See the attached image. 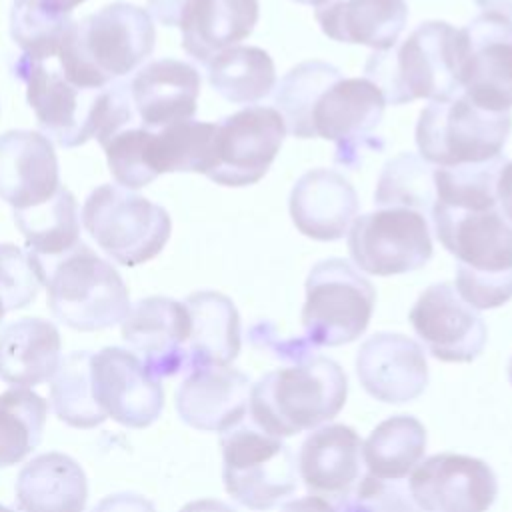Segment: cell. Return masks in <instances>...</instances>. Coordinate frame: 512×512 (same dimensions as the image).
<instances>
[{
  "label": "cell",
  "mask_w": 512,
  "mask_h": 512,
  "mask_svg": "<svg viewBox=\"0 0 512 512\" xmlns=\"http://www.w3.org/2000/svg\"><path fill=\"white\" fill-rule=\"evenodd\" d=\"M48 404L26 386L0 394V468L22 462L42 440Z\"/></svg>",
  "instance_id": "e575fe53"
},
{
  "label": "cell",
  "mask_w": 512,
  "mask_h": 512,
  "mask_svg": "<svg viewBox=\"0 0 512 512\" xmlns=\"http://www.w3.org/2000/svg\"><path fill=\"white\" fill-rule=\"evenodd\" d=\"M4 312H6V310H4V306H2V302H0V322H2V318H4Z\"/></svg>",
  "instance_id": "681fc988"
},
{
  "label": "cell",
  "mask_w": 512,
  "mask_h": 512,
  "mask_svg": "<svg viewBox=\"0 0 512 512\" xmlns=\"http://www.w3.org/2000/svg\"><path fill=\"white\" fill-rule=\"evenodd\" d=\"M342 72L324 60H306L290 68L274 90V108L282 114L286 132L294 138H314L312 108L328 84Z\"/></svg>",
  "instance_id": "836d02e7"
},
{
  "label": "cell",
  "mask_w": 512,
  "mask_h": 512,
  "mask_svg": "<svg viewBox=\"0 0 512 512\" xmlns=\"http://www.w3.org/2000/svg\"><path fill=\"white\" fill-rule=\"evenodd\" d=\"M42 274L36 260L14 244H0V302L6 312L26 308L38 296Z\"/></svg>",
  "instance_id": "ab89813d"
},
{
  "label": "cell",
  "mask_w": 512,
  "mask_h": 512,
  "mask_svg": "<svg viewBox=\"0 0 512 512\" xmlns=\"http://www.w3.org/2000/svg\"><path fill=\"white\" fill-rule=\"evenodd\" d=\"M188 0H148L150 14L164 26H178Z\"/></svg>",
  "instance_id": "7bdbcfd3"
},
{
  "label": "cell",
  "mask_w": 512,
  "mask_h": 512,
  "mask_svg": "<svg viewBox=\"0 0 512 512\" xmlns=\"http://www.w3.org/2000/svg\"><path fill=\"white\" fill-rule=\"evenodd\" d=\"M154 42L150 14L140 6L114 2L72 20L56 56L72 84L98 90L138 68L152 54Z\"/></svg>",
  "instance_id": "6da1fadb"
},
{
  "label": "cell",
  "mask_w": 512,
  "mask_h": 512,
  "mask_svg": "<svg viewBox=\"0 0 512 512\" xmlns=\"http://www.w3.org/2000/svg\"><path fill=\"white\" fill-rule=\"evenodd\" d=\"M60 186L52 140L34 130L0 136V198L12 208H28L50 198Z\"/></svg>",
  "instance_id": "603a6c76"
},
{
  "label": "cell",
  "mask_w": 512,
  "mask_h": 512,
  "mask_svg": "<svg viewBox=\"0 0 512 512\" xmlns=\"http://www.w3.org/2000/svg\"><path fill=\"white\" fill-rule=\"evenodd\" d=\"M454 288L476 310H492L512 298V272L478 274L456 268Z\"/></svg>",
  "instance_id": "b9f144b4"
},
{
  "label": "cell",
  "mask_w": 512,
  "mask_h": 512,
  "mask_svg": "<svg viewBox=\"0 0 512 512\" xmlns=\"http://www.w3.org/2000/svg\"><path fill=\"white\" fill-rule=\"evenodd\" d=\"M510 130V110H486L460 92L448 100H430L418 116L414 138L424 160L454 166L502 154Z\"/></svg>",
  "instance_id": "52a82bcc"
},
{
  "label": "cell",
  "mask_w": 512,
  "mask_h": 512,
  "mask_svg": "<svg viewBox=\"0 0 512 512\" xmlns=\"http://www.w3.org/2000/svg\"><path fill=\"white\" fill-rule=\"evenodd\" d=\"M302 328L312 346H342L360 338L372 318L376 290L344 258H324L304 282Z\"/></svg>",
  "instance_id": "ba28073f"
},
{
  "label": "cell",
  "mask_w": 512,
  "mask_h": 512,
  "mask_svg": "<svg viewBox=\"0 0 512 512\" xmlns=\"http://www.w3.org/2000/svg\"><path fill=\"white\" fill-rule=\"evenodd\" d=\"M414 502L410 492L406 494L400 480H384L362 474L354 488L336 504V510H410Z\"/></svg>",
  "instance_id": "60d3db41"
},
{
  "label": "cell",
  "mask_w": 512,
  "mask_h": 512,
  "mask_svg": "<svg viewBox=\"0 0 512 512\" xmlns=\"http://www.w3.org/2000/svg\"><path fill=\"white\" fill-rule=\"evenodd\" d=\"M508 380H510V384H512V356H510V360H508Z\"/></svg>",
  "instance_id": "c3c4849f"
},
{
  "label": "cell",
  "mask_w": 512,
  "mask_h": 512,
  "mask_svg": "<svg viewBox=\"0 0 512 512\" xmlns=\"http://www.w3.org/2000/svg\"><path fill=\"white\" fill-rule=\"evenodd\" d=\"M360 200L344 174L332 168L304 172L288 198L290 218L298 232L318 242L344 238L356 218Z\"/></svg>",
  "instance_id": "44dd1931"
},
{
  "label": "cell",
  "mask_w": 512,
  "mask_h": 512,
  "mask_svg": "<svg viewBox=\"0 0 512 512\" xmlns=\"http://www.w3.org/2000/svg\"><path fill=\"white\" fill-rule=\"evenodd\" d=\"M356 376L364 392L378 402H412L428 386L424 348L406 334L376 332L356 352Z\"/></svg>",
  "instance_id": "d6986e66"
},
{
  "label": "cell",
  "mask_w": 512,
  "mask_h": 512,
  "mask_svg": "<svg viewBox=\"0 0 512 512\" xmlns=\"http://www.w3.org/2000/svg\"><path fill=\"white\" fill-rule=\"evenodd\" d=\"M352 262L372 276L420 270L432 258V236L422 212L384 206L360 214L348 228Z\"/></svg>",
  "instance_id": "9c48e42d"
},
{
  "label": "cell",
  "mask_w": 512,
  "mask_h": 512,
  "mask_svg": "<svg viewBox=\"0 0 512 512\" xmlns=\"http://www.w3.org/2000/svg\"><path fill=\"white\" fill-rule=\"evenodd\" d=\"M282 114L272 106H246L216 124L214 162L206 176L222 186L256 184L270 170L286 138Z\"/></svg>",
  "instance_id": "8fae6325"
},
{
  "label": "cell",
  "mask_w": 512,
  "mask_h": 512,
  "mask_svg": "<svg viewBox=\"0 0 512 512\" xmlns=\"http://www.w3.org/2000/svg\"><path fill=\"white\" fill-rule=\"evenodd\" d=\"M346 396L348 378L342 366L314 352L258 378L250 388L248 410L260 430L288 438L330 422L344 408Z\"/></svg>",
  "instance_id": "7a4b0ae2"
},
{
  "label": "cell",
  "mask_w": 512,
  "mask_h": 512,
  "mask_svg": "<svg viewBox=\"0 0 512 512\" xmlns=\"http://www.w3.org/2000/svg\"><path fill=\"white\" fill-rule=\"evenodd\" d=\"M362 440L352 426H316L306 436L298 452V472L316 498L332 500L330 508L354 488L362 476Z\"/></svg>",
  "instance_id": "7402d4cb"
},
{
  "label": "cell",
  "mask_w": 512,
  "mask_h": 512,
  "mask_svg": "<svg viewBox=\"0 0 512 512\" xmlns=\"http://www.w3.org/2000/svg\"><path fill=\"white\" fill-rule=\"evenodd\" d=\"M36 2L58 14H72V10L80 6L84 0H36Z\"/></svg>",
  "instance_id": "bcb514c9"
},
{
  "label": "cell",
  "mask_w": 512,
  "mask_h": 512,
  "mask_svg": "<svg viewBox=\"0 0 512 512\" xmlns=\"http://www.w3.org/2000/svg\"><path fill=\"white\" fill-rule=\"evenodd\" d=\"M70 24V14L48 10L36 0H14L12 4L10 34L26 58L46 60L56 56Z\"/></svg>",
  "instance_id": "f35d334b"
},
{
  "label": "cell",
  "mask_w": 512,
  "mask_h": 512,
  "mask_svg": "<svg viewBox=\"0 0 512 512\" xmlns=\"http://www.w3.org/2000/svg\"><path fill=\"white\" fill-rule=\"evenodd\" d=\"M364 74L382 90L386 104L454 98L462 92L460 30L444 20H426L402 42L374 50Z\"/></svg>",
  "instance_id": "3957f363"
},
{
  "label": "cell",
  "mask_w": 512,
  "mask_h": 512,
  "mask_svg": "<svg viewBox=\"0 0 512 512\" xmlns=\"http://www.w3.org/2000/svg\"><path fill=\"white\" fill-rule=\"evenodd\" d=\"M296 4H304V6H318L322 0H292Z\"/></svg>",
  "instance_id": "7dc6e473"
},
{
  "label": "cell",
  "mask_w": 512,
  "mask_h": 512,
  "mask_svg": "<svg viewBox=\"0 0 512 512\" xmlns=\"http://www.w3.org/2000/svg\"><path fill=\"white\" fill-rule=\"evenodd\" d=\"M384 108V94L372 80L340 76L314 102L310 116L314 138L336 144V164L358 168L366 152L384 148L382 138L376 136Z\"/></svg>",
  "instance_id": "30bf717a"
},
{
  "label": "cell",
  "mask_w": 512,
  "mask_h": 512,
  "mask_svg": "<svg viewBox=\"0 0 512 512\" xmlns=\"http://www.w3.org/2000/svg\"><path fill=\"white\" fill-rule=\"evenodd\" d=\"M408 492L414 508L426 512H482L498 494L488 462L454 452L422 458L410 472Z\"/></svg>",
  "instance_id": "5bb4252c"
},
{
  "label": "cell",
  "mask_w": 512,
  "mask_h": 512,
  "mask_svg": "<svg viewBox=\"0 0 512 512\" xmlns=\"http://www.w3.org/2000/svg\"><path fill=\"white\" fill-rule=\"evenodd\" d=\"M220 448L224 488L240 506L268 510L294 494L298 462L280 436L238 422L220 432Z\"/></svg>",
  "instance_id": "8992f818"
},
{
  "label": "cell",
  "mask_w": 512,
  "mask_h": 512,
  "mask_svg": "<svg viewBox=\"0 0 512 512\" xmlns=\"http://www.w3.org/2000/svg\"><path fill=\"white\" fill-rule=\"evenodd\" d=\"M14 222L26 238V252L42 268L66 254L80 242L78 204L74 194L58 186L56 192L40 204L14 208Z\"/></svg>",
  "instance_id": "f546056e"
},
{
  "label": "cell",
  "mask_w": 512,
  "mask_h": 512,
  "mask_svg": "<svg viewBox=\"0 0 512 512\" xmlns=\"http://www.w3.org/2000/svg\"><path fill=\"white\" fill-rule=\"evenodd\" d=\"M258 0H188L182 16V48L208 64L218 52L246 40L258 22Z\"/></svg>",
  "instance_id": "484cf974"
},
{
  "label": "cell",
  "mask_w": 512,
  "mask_h": 512,
  "mask_svg": "<svg viewBox=\"0 0 512 512\" xmlns=\"http://www.w3.org/2000/svg\"><path fill=\"white\" fill-rule=\"evenodd\" d=\"M430 218L438 242L456 258V268L478 274L512 272V222L498 206L464 210L434 200Z\"/></svg>",
  "instance_id": "2e32d148"
},
{
  "label": "cell",
  "mask_w": 512,
  "mask_h": 512,
  "mask_svg": "<svg viewBox=\"0 0 512 512\" xmlns=\"http://www.w3.org/2000/svg\"><path fill=\"white\" fill-rule=\"evenodd\" d=\"M60 332L44 318H18L0 328V380L12 386L48 382L60 364Z\"/></svg>",
  "instance_id": "4316f807"
},
{
  "label": "cell",
  "mask_w": 512,
  "mask_h": 512,
  "mask_svg": "<svg viewBox=\"0 0 512 512\" xmlns=\"http://www.w3.org/2000/svg\"><path fill=\"white\" fill-rule=\"evenodd\" d=\"M250 380L226 366H198L176 390V412L184 424L224 432L244 420L250 404Z\"/></svg>",
  "instance_id": "ffe728a7"
},
{
  "label": "cell",
  "mask_w": 512,
  "mask_h": 512,
  "mask_svg": "<svg viewBox=\"0 0 512 512\" xmlns=\"http://www.w3.org/2000/svg\"><path fill=\"white\" fill-rule=\"evenodd\" d=\"M504 162L506 156L498 154L482 162L434 166L436 202L464 210L498 206L496 182Z\"/></svg>",
  "instance_id": "8d00e7d4"
},
{
  "label": "cell",
  "mask_w": 512,
  "mask_h": 512,
  "mask_svg": "<svg viewBox=\"0 0 512 512\" xmlns=\"http://www.w3.org/2000/svg\"><path fill=\"white\" fill-rule=\"evenodd\" d=\"M92 392L100 408L126 428H146L160 418L164 390L140 358L120 346H106L90 358Z\"/></svg>",
  "instance_id": "e0dca14e"
},
{
  "label": "cell",
  "mask_w": 512,
  "mask_h": 512,
  "mask_svg": "<svg viewBox=\"0 0 512 512\" xmlns=\"http://www.w3.org/2000/svg\"><path fill=\"white\" fill-rule=\"evenodd\" d=\"M314 8L328 38L372 50L396 44L408 20L406 0H322Z\"/></svg>",
  "instance_id": "d4e9b609"
},
{
  "label": "cell",
  "mask_w": 512,
  "mask_h": 512,
  "mask_svg": "<svg viewBox=\"0 0 512 512\" xmlns=\"http://www.w3.org/2000/svg\"><path fill=\"white\" fill-rule=\"evenodd\" d=\"M128 86L136 116L148 128H162L196 114L200 74L188 62L176 58L148 62Z\"/></svg>",
  "instance_id": "cb8c5ba5"
},
{
  "label": "cell",
  "mask_w": 512,
  "mask_h": 512,
  "mask_svg": "<svg viewBox=\"0 0 512 512\" xmlns=\"http://www.w3.org/2000/svg\"><path fill=\"white\" fill-rule=\"evenodd\" d=\"M188 336V308L168 296L138 300L122 320L124 342L156 378L174 376L190 368Z\"/></svg>",
  "instance_id": "ac0fdd59"
},
{
  "label": "cell",
  "mask_w": 512,
  "mask_h": 512,
  "mask_svg": "<svg viewBox=\"0 0 512 512\" xmlns=\"http://www.w3.org/2000/svg\"><path fill=\"white\" fill-rule=\"evenodd\" d=\"M190 316L188 362L198 366H226L240 352V316L234 302L216 290H198L184 298Z\"/></svg>",
  "instance_id": "f1b7e54d"
},
{
  "label": "cell",
  "mask_w": 512,
  "mask_h": 512,
  "mask_svg": "<svg viewBox=\"0 0 512 512\" xmlns=\"http://www.w3.org/2000/svg\"><path fill=\"white\" fill-rule=\"evenodd\" d=\"M434 200V164L412 152H400L384 164L374 190L376 206L412 208L430 214Z\"/></svg>",
  "instance_id": "74e56055"
},
{
  "label": "cell",
  "mask_w": 512,
  "mask_h": 512,
  "mask_svg": "<svg viewBox=\"0 0 512 512\" xmlns=\"http://www.w3.org/2000/svg\"><path fill=\"white\" fill-rule=\"evenodd\" d=\"M90 358L92 352H72L50 378L52 410L72 428H94L108 418L92 392Z\"/></svg>",
  "instance_id": "d590c367"
},
{
  "label": "cell",
  "mask_w": 512,
  "mask_h": 512,
  "mask_svg": "<svg viewBox=\"0 0 512 512\" xmlns=\"http://www.w3.org/2000/svg\"><path fill=\"white\" fill-rule=\"evenodd\" d=\"M474 2L484 12H500L504 16H512V0H474Z\"/></svg>",
  "instance_id": "f6af8a7d"
},
{
  "label": "cell",
  "mask_w": 512,
  "mask_h": 512,
  "mask_svg": "<svg viewBox=\"0 0 512 512\" xmlns=\"http://www.w3.org/2000/svg\"><path fill=\"white\" fill-rule=\"evenodd\" d=\"M426 428L412 414L382 420L362 442V460L372 476L404 480L424 458Z\"/></svg>",
  "instance_id": "1f68e13d"
},
{
  "label": "cell",
  "mask_w": 512,
  "mask_h": 512,
  "mask_svg": "<svg viewBox=\"0 0 512 512\" xmlns=\"http://www.w3.org/2000/svg\"><path fill=\"white\" fill-rule=\"evenodd\" d=\"M88 482L80 464L62 452L34 456L16 480V508L32 512L84 510Z\"/></svg>",
  "instance_id": "83f0119b"
},
{
  "label": "cell",
  "mask_w": 512,
  "mask_h": 512,
  "mask_svg": "<svg viewBox=\"0 0 512 512\" xmlns=\"http://www.w3.org/2000/svg\"><path fill=\"white\" fill-rule=\"evenodd\" d=\"M210 86L228 102L254 104L276 86L272 56L258 46H230L208 64Z\"/></svg>",
  "instance_id": "d6a6232c"
},
{
  "label": "cell",
  "mask_w": 512,
  "mask_h": 512,
  "mask_svg": "<svg viewBox=\"0 0 512 512\" xmlns=\"http://www.w3.org/2000/svg\"><path fill=\"white\" fill-rule=\"evenodd\" d=\"M408 318L426 350L440 362H472L488 340L484 318L450 282L430 284L410 308Z\"/></svg>",
  "instance_id": "9a60e30c"
},
{
  "label": "cell",
  "mask_w": 512,
  "mask_h": 512,
  "mask_svg": "<svg viewBox=\"0 0 512 512\" xmlns=\"http://www.w3.org/2000/svg\"><path fill=\"white\" fill-rule=\"evenodd\" d=\"M14 74L26 84L28 104L44 136L62 148L82 146L94 138L92 112L100 88H80L60 68H50L44 60L26 56L18 58Z\"/></svg>",
  "instance_id": "4fadbf2b"
},
{
  "label": "cell",
  "mask_w": 512,
  "mask_h": 512,
  "mask_svg": "<svg viewBox=\"0 0 512 512\" xmlns=\"http://www.w3.org/2000/svg\"><path fill=\"white\" fill-rule=\"evenodd\" d=\"M82 224L106 256L122 266L152 260L172 232L170 214L160 204L118 184H102L88 194Z\"/></svg>",
  "instance_id": "5b68a950"
},
{
  "label": "cell",
  "mask_w": 512,
  "mask_h": 512,
  "mask_svg": "<svg viewBox=\"0 0 512 512\" xmlns=\"http://www.w3.org/2000/svg\"><path fill=\"white\" fill-rule=\"evenodd\" d=\"M42 284L54 318L80 332L110 328L130 312L122 276L82 240L42 268Z\"/></svg>",
  "instance_id": "277c9868"
},
{
  "label": "cell",
  "mask_w": 512,
  "mask_h": 512,
  "mask_svg": "<svg viewBox=\"0 0 512 512\" xmlns=\"http://www.w3.org/2000/svg\"><path fill=\"white\" fill-rule=\"evenodd\" d=\"M214 136V122L192 118L148 128L144 156L152 176L158 178L164 172L206 174L214 162Z\"/></svg>",
  "instance_id": "4dcf8cb0"
},
{
  "label": "cell",
  "mask_w": 512,
  "mask_h": 512,
  "mask_svg": "<svg viewBox=\"0 0 512 512\" xmlns=\"http://www.w3.org/2000/svg\"><path fill=\"white\" fill-rule=\"evenodd\" d=\"M460 86L486 110L512 108V20L482 12L460 30Z\"/></svg>",
  "instance_id": "7c38bea8"
},
{
  "label": "cell",
  "mask_w": 512,
  "mask_h": 512,
  "mask_svg": "<svg viewBox=\"0 0 512 512\" xmlns=\"http://www.w3.org/2000/svg\"><path fill=\"white\" fill-rule=\"evenodd\" d=\"M496 196H498V208L512 222V160H506L500 168L498 182H496Z\"/></svg>",
  "instance_id": "ee69618b"
}]
</instances>
